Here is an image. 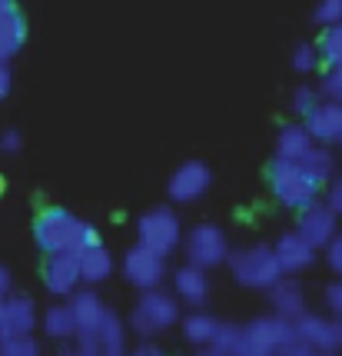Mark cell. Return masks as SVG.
I'll return each instance as SVG.
<instances>
[{
	"label": "cell",
	"instance_id": "cell-1",
	"mask_svg": "<svg viewBox=\"0 0 342 356\" xmlns=\"http://www.w3.org/2000/svg\"><path fill=\"white\" fill-rule=\"evenodd\" d=\"M33 240L47 257H57V253L80 257L83 250L100 247V233L94 223L74 217L70 210H60V207H47L33 220Z\"/></svg>",
	"mask_w": 342,
	"mask_h": 356
},
{
	"label": "cell",
	"instance_id": "cell-2",
	"mask_svg": "<svg viewBox=\"0 0 342 356\" xmlns=\"http://www.w3.org/2000/svg\"><path fill=\"white\" fill-rule=\"evenodd\" d=\"M230 273L236 283H243L249 290H273L282 280V266L276 260V250L269 243H253V247H239L230 253Z\"/></svg>",
	"mask_w": 342,
	"mask_h": 356
},
{
	"label": "cell",
	"instance_id": "cell-3",
	"mask_svg": "<svg viewBox=\"0 0 342 356\" xmlns=\"http://www.w3.org/2000/svg\"><path fill=\"white\" fill-rule=\"evenodd\" d=\"M269 190L273 197L289 207V210H306L312 203H319L323 184H316L309 173L302 170V163H289V160H273L269 163Z\"/></svg>",
	"mask_w": 342,
	"mask_h": 356
},
{
	"label": "cell",
	"instance_id": "cell-4",
	"mask_svg": "<svg viewBox=\"0 0 342 356\" xmlns=\"http://www.w3.org/2000/svg\"><path fill=\"white\" fill-rule=\"evenodd\" d=\"M180 323V300L166 290H150L140 293L133 310H130V330L143 337V340H153L160 333H166L170 326Z\"/></svg>",
	"mask_w": 342,
	"mask_h": 356
},
{
	"label": "cell",
	"instance_id": "cell-5",
	"mask_svg": "<svg viewBox=\"0 0 342 356\" xmlns=\"http://www.w3.org/2000/svg\"><path fill=\"white\" fill-rule=\"evenodd\" d=\"M137 243L160 257H170L176 247H183V223L170 207H153L137 220Z\"/></svg>",
	"mask_w": 342,
	"mask_h": 356
},
{
	"label": "cell",
	"instance_id": "cell-6",
	"mask_svg": "<svg viewBox=\"0 0 342 356\" xmlns=\"http://www.w3.org/2000/svg\"><path fill=\"white\" fill-rule=\"evenodd\" d=\"M183 253H187V264L200 266V270H213V266L230 264V240L223 227L216 223H196L193 230L183 236Z\"/></svg>",
	"mask_w": 342,
	"mask_h": 356
},
{
	"label": "cell",
	"instance_id": "cell-7",
	"mask_svg": "<svg viewBox=\"0 0 342 356\" xmlns=\"http://www.w3.org/2000/svg\"><path fill=\"white\" fill-rule=\"evenodd\" d=\"M123 277L130 286H137L140 293L150 290H163V280H166V257H160L146 247H130L123 257Z\"/></svg>",
	"mask_w": 342,
	"mask_h": 356
},
{
	"label": "cell",
	"instance_id": "cell-8",
	"mask_svg": "<svg viewBox=\"0 0 342 356\" xmlns=\"http://www.w3.org/2000/svg\"><path fill=\"white\" fill-rule=\"evenodd\" d=\"M70 310H74V320H77V350L83 353H94V340H96V330L100 323L107 320V303L94 293V290H77V293L67 300Z\"/></svg>",
	"mask_w": 342,
	"mask_h": 356
},
{
	"label": "cell",
	"instance_id": "cell-9",
	"mask_svg": "<svg viewBox=\"0 0 342 356\" xmlns=\"http://www.w3.org/2000/svg\"><path fill=\"white\" fill-rule=\"evenodd\" d=\"M213 186V173L206 163L200 160H187L173 170L170 184H166V193H170L173 203H196L200 197H206V190Z\"/></svg>",
	"mask_w": 342,
	"mask_h": 356
},
{
	"label": "cell",
	"instance_id": "cell-10",
	"mask_svg": "<svg viewBox=\"0 0 342 356\" xmlns=\"http://www.w3.org/2000/svg\"><path fill=\"white\" fill-rule=\"evenodd\" d=\"M296 340L306 343L316 353H336L339 350V323L336 316H323V313H302L293 323Z\"/></svg>",
	"mask_w": 342,
	"mask_h": 356
},
{
	"label": "cell",
	"instance_id": "cell-11",
	"mask_svg": "<svg viewBox=\"0 0 342 356\" xmlns=\"http://www.w3.org/2000/svg\"><path fill=\"white\" fill-rule=\"evenodd\" d=\"M33 326H37V307L31 296L14 293L0 303V343L33 337Z\"/></svg>",
	"mask_w": 342,
	"mask_h": 356
},
{
	"label": "cell",
	"instance_id": "cell-12",
	"mask_svg": "<svg viewBox=\"0 0 342 356\" xmlns=\"http://www.w3.org/2000/svg\"><path fill=\"white\" fill-rule=\"evenodd\" d=\"M296 233L302 236V240H309L316 250H326L336 236H339V217L329 210L326 203H312V207H306L302 213H299V220H296Z\"/></svg>",
	"mask_w": 342,
	"mask_h": 356
},
{
	"label": "cell",
	"instance_id": "cell-13",
	"mask_svg": "<svg viewBox=\"0 0 342 356\" xmlns=\"http://www.w3.org/2000/svg\"><path fill=\"white\" fill-rule=\"evenodd\" d=\"M80 257L74 253H57V257H47L44 264V286H47L53 296H70L80 290Z\"/></svg>",
	"mask_w": 342,
	"mask_h": 356
},
{
	"label": "cell",
	"instance_id": "cell-14",
	"mask_svg": "<svg viewBox=\"0 0 342 356\" xmlns=\"http://www.w3.org/2000/svg\"><path fill=\"white\" fill-rule=\"evenodd\" d=\"M273 250H276V260L282 266V277H299L302 270H309L316 264V253H319L309 240H302L296 230L282 233L280 240L273 243Z\"/></svg>",
	"mask_w": 342,
	"mask_h": 356
},
{
	"label": "cell",
	"instance_id": "cell-15",
	"mask_svg": "<svg viewBox=\"0 0 342 356\" xmlns=\"http://www.w3.org/2000/svg\"><path fill=\"white\" fill-rule=\"evenodd\" d=\"M243 330H246V337H253L259 346H266L269 353H276V356H280L289 343H296L293 323H289V320H282V316H276V313L256 316V320H253V323H246Z\"/></svg>",
	"mask_w": 342,
	"mask_h": 356
},
{
	"label": "cell",
	"instance_id": "cell-16",
	"mask_svg": "<svg viewBox=\"0 0 342 356\" xmlns=\"http://www.w3.org/2000/svg\"><path fill=\"white\" fill-rule=\"evenodd\" d=\"M306 130L312 134V140L319 147H342V104H332V100H323V107L306 120Z\"/></svg>",
	"mask_w": 342,
	"mask_h": 356
},
{
	"label": "cell",
	"instance_id": "cell-17",
	"mask_svg": "<svg viewBox=\"0 0 342 356\" xmlns=\"http://www.w3.org/2000/svg\"><path fill=\"white\" fill-rule=\"evenodd\" d=\"M173 296L187 307H203L206 296H210V277L206 270L193 264H183L176 273H173Z\"/></svg>",
	"mask_w": 342,
	"mask_h": 356
},
{
	"label": "cell",
	"instance_id": "cell-18",
	"mask_svg": "<svg viewBox=\"0 0 342 356\" xmlns=\"http://www.w3.org/2000/svg\"><path fill=\"white\" fill-rule=\"evenodd\" d=\"M269 303H273V313L296 323L302 313H306V290L296 277H282L273 290H269Z\"/></svg>",
	"mask_w": 342,
	"mask_h": 356
},
{
	"label": "cell",
	"instance_id": "cell-19",
	"mask_svg": "<svg viewBox=\"0 0 342 356\" xmlns=\"http://www.w3.org/2000/svg\"><path fill=\"white\" fill-rule=\"evenodd\" d=\"M316 147L312 134L306 124H286L276 137V160H289V163H302V156Z\"/></svg>",
	"mask_w": 342,
	"mask_h": 356
},
{
	"label": "cell",
	"instance_id": "cell-20",
	"mask_svg": "<svg viewBox=\"0 0 342 356\" xmlns=\"http://www.w3.org/2000/svg\"><path fill=\"white\" fill-rule=\"evenodd\" d=\"M94 356H130V350H126V326L113 310L107 313V320L96 330Z\"/></svg>",
	"mask_w": 342,
	"mask_h": 356
},
{
	"label": "cell",
	"instance_id": "cell-21",
	"mask_svg": "<svg viewBox=\"0 0 342 356\" xmlns=\"http://www.w3.org/2000/svg\"><path fill=\"white\" fill-rule=\"evenodd\" d=\"M113 257H110V250L100 243V247H90L80 253V280L87 283V286H96V283H107L113 277Z\"/></svg>",
	"mask_w": 342,
	"mask_h": 356
},
{
	"label": "cell",
	"instance_id": "cell-22",
	"mask_svg": "<svg viewBox=\"0 0 342 356\" xmlns=\"http://www.w3.org/2000/svg\"><path fill=\"white\" fill-rule=\"evenodd\" d=\"M40 326L53 343H67V340H77V320H74V310L70 303H53L44 310L40 316Z\"/></svg>",
	"mask_w": 342,
	"mask_h": 356
},
{
	"label": "cell",
	"instance_id": "cell-23",
	"mask_svg": "<svg viewBox=\"0 0 342 356\" xmlns=\"http://www.w3.org/2000/svg\"><path fill=\"white\" fill-rule=\"evenodd\" d=\"M180 330H183V340L189 343V346H200V350H210L213 346V340H216V330H219V320L216 316H210V313H189V316H183L180 320Z\"/></svg>",
	"mask_w": 342,
	"mask_h": 356
},
{
	"label": "cell",
	"instance_id": "cell-24",
	"mask_svg": "<svg viewBox=\"0 0 342 356\" xmlns=\"http://www.w3.org/2000/svg\"><path fill=\"white\" fill-rule=\"evenodd\" d=\"M27 40V24H24V17L10 10V14L0 17V63H7L10 57L20 54V47Z\"/></svg>",
	"mask_w": 342,
	"mask_h": 356
},
{
	"label": "cell",
	"instance_id": "cell-25",
	"mask_svg": "<svg viewBox=\"0 0 342 356\" xmlns=\"http://www.w3.org/2000/svg\"><path fill=\"white\" fill-rule=\"evenodd\" d=\"M302 170L309 173L316 184H323V186H329L332 180H336V156H332V150L329 147H312L309 154L302 156Z\"/></svg>",
	"mask_w": 342,
	"mask_h": 356
},
{
	"label": "cell",
	"instance_id": "cell-26",
	"mask_svg": "<svg viewBox=\"0 0 342 356\" xmlns=\"http://www.w3.org/2000/svg\"><path fill=\"white\" fill-rule=\"evenodd\" d=\"M319 57L329 63V70L342 67V24L339 27L323 31V40H319Z\"/></svg>",
	"mask_w": 342,
	"mask_h": 356
},
{
	"label": "cell",
	"instance_id": "cell-27",
	"mask_svg": "<svg viewBox=\"0 0 342 356\" xmlns=\"http://www.w3.org/2000/svg\"><path fill=\"white\" fill-rule=\"evenodd\" d=\"M323 107V93L312 90V87H299V90L293 93V110L296 117H302V120H309L316 110Z\"/></svg>",
	"mask_w": 342,
	"mask_h": 356
},
{
	"label": "cell",
	"instance_id": "cell-28",
	"mask_svg": "<svg viewBox=\"0 0 342 356\" xmlns=\"http://www.w3.org/2000/svg\"><path fill=\"white\" fill-rule=\"evenodd\" d=\"M239 337H243V326H236V323H219L216 340H213V346H210V350H216V353H223V356H233V350H236V343H239Z\"/></svg>",
	"mask_w": 342,
	"mask_h": 356
},
{
	"label": "cell",
	"instance_id": "cell-29",
	"mask_svg": "<svg viewBox=\"0 0 342 356\" xmlns=\"http://www.w3.org/2000/svg\"><path fill=\"white\" fill-rule=\"evenodd\" d=\"M319 47H312V44H299L293 50V70L296 74H312L316 67H319Z\"/></svg>",
	"mask_w": 342,
	"mask_h": 356
},
{
	"label": "cell",
	"instance_id": "cell-30",
	"mask_svg": "<svg viewBox=\"0 0 342 356\" xmlns=\"http://www.w3.org/2000/svg\"><path fill=\"white\" fill-rule=\"evenodd\" d=\"M316 24L319 27H339L342 24V0H319V7H316Z\"/></svg>",
	"mask_w": 342,
	"mask_h": 356
},
{
	"label": "cell",
	"instance_id": "cell-31",
	"mask_svg": "<svg viewBox=\"0 0 342 356\" xmlns=\"http://www.w3.org/2000/svg\"><path fill=\"white\" fill-rule=\"evenodd\" d=\"M0 356H40V346L33 337H24V340L0 343Z\"/></svg>",
	"mask_w": 342,
	"mask_h": 356
},
{
	"label": "cell",
	"instance_id": "cell-32",
	"mask_svg": "<svg viewBox=\"0 0 342 356\" xmlns=\"http://www.w3.org/2000/svg\"><path fill=\"white\" fill-rule=\"evenodd\" d=\"M323 100H332V104H342V67L336 70H329L326 77H323Z\"/></svg>",
	"mask_w": 342,
	"mask_h": 356
},
{
	"label": "cell",
	"instance_id": "cell-33",
	"mask_svg": "<svg viewBox=\"0 0 342 356\" xmlns=\"http://www.w3.org/2000/svg\"><path fill=\"white\" fill-rule=\"evenodd\" d=\"M233 356H276V353H269L266 346H259V343L253 340V337H246V330H243V337H239V343H236Z\"/></svg>",
	"mask_w": 342,
	"mask_h": 356
},
{
	"label": "cell",
	"instance_id": "cell-34",
	"mask_svg": "<svg viewBox=\"0 0 342 356\" xmlns=\"http://www.w3.org/2000/svg\"><path fill=\"white\" fill-rule=\"evenodd\" d=\"M326 307L336 320H342V280H336V283L326 286Z\"/></svg>",
	"mask_w": 342,
	"mask_h": 356
},
{
	"label": "cell",
	"instance_id": "cell-35",
	"mask_svg": "<svg viewBox=\"0 0 342 356\" xmlns=\"http://www.w3.org/2000/svg\"><path fill=\"white\" fill-rule=\"evenodd\" d=\"M323 203H326L336 217H342V177H336V180L326 186V200Z\"/></svg>",
	"mask_w": 342,
	"mask_h": 356
},
{
	"label": "cell",
	"instance_id": "cell-36",
	"mask_svg": "<svg viewBox=\"0 0 342 356\" xmlns=\"http://www.w3.org/2000/svg\"><path fill=\"white\" fill-rule=\"evenodd\" d=\"M326 264H329V270H332V273L342 280V233L326 247Z\"/></svg>",
	"mask_w": 342,
	"mask_h": 356
},
{
	"label": "cell",
	"instance_id": "cell-37",
	"mask_svg": "<svg viewBox=\"0 0 342 356\" xmlns=\"http://www.w3.org/2000/svg\"><path fill=\"white\" fill-rule=\"evenodd\" d=\"M20 147H24V140H20L17 130H3L0 134V154H17Z\"/></svg>",
	"mask_w": 342,
	"mask_h": 356
},
{
	"label": "cell",
	"instance_id": "cell-38",
	"mask_svg": "<svg viewBox=\"0 0 342 356\" xmlns=\"http://www.w3.org/2000/svg\"><path fill=\"white\" fill-rule=\"evenodd\" d=\"M130 356H166V353H163V346H156L153 340H143L130 350Z\"/></svg>",
	"mask_w": 342,
	"mask_h": 356
},
{
	"label": "cell",
	"instance_id": "cell-39",
	"mask_svg": "<svg viewBox=\"0 0 342 356\" xmlns=\"http://www.w3.org/2000/svg\"><path fill=\"white\" fill-rule=\"evenodd\" d=\"M7 296H14V277H10L7 266H0V303H3Z\"/></svg>",
	"mask_w": 342,
	"mask_h": 356
},
{
	"label": "cell",
	"instance_id": "cell-40",
	"mask_svg": "<svg viewBox=\"0 0 342 356\" xmlns=\"http://www.w3.org/2000/svg\"><path fill=\"white\" fill-rule=\"evenodd\" d=\"M280 356H316V350H309V346H306V343H289V346H286V350H282Z\"/></svg>",
	"mask_w": 342,
	"mask_h": 356
},
{
	"label": "cell",
	"instance_id": "cell-41",
	"mask_svg": "<svg viewBox=\"0 0 342 356\" xmlns=\"http://www.w3.org/2000/svg\"><path fill=\"white\" fill-rule=\"evenodd\" d=\"M10 83H14V77H10V67H7V63H0V100L10 93Z\"/></svg>",
	"mask_w": 342,
	"mask_h": 356
},
{
	"label": "cell",
	"instance_id": "cell-42",
	"mask_svg": "<svg viewBox=\"0 0 342 356\" xmlns=\"http://www.w3.org/2000/svg\"><path fill=\"white\" fill-rule=\"evenodd\" d=\"M10 10H14V0H0V17L10 14Z\"/></svg>",
	"mask_w": 342,
	"mask_h": 356
},
{
	"label": "cell",
	"instance_id": "cell-43",
	"mask_svg": "<svg viewBox=\"0 0 342 356\" xmlns=\"http://www.w3.org/2000/svg\"><path fill=\"white\" fill-rule=\"evenodd\" d=\"M60 356H94V353H83V350H77V346H74V350H63Z\"/></svg>",
	"mask_w": 342,
	"mask_h": 356
},
{
	"label": "cell",
	"instance_id": "cell-44",
	"mask_svg": "<svg viewBox=\"0 0 342 356\" xmlns=\"http://www.w3.org/2000/svg\"><path fill=\"white\" fill-rule=\"evenodd\" d=\"M196 356H223V353H216V350H200Z\"/></svg>",
	"mask_w": 342,
	"mask_h": 356
},
{
	"label": "cell",
	"instance_id": "cell-45",
	"mask_svg": "<svg viewBox=\"0 0 342 356\" xmlns=\"http://www.w3.org/2000/svg\"><path fill=\"white\" fill-rule=\"evenodd\" d=\"M339 323V353H342V320H336Z\"/></svg>",
	"mask_w": 342,
	"mask_h": 356
},
{
	"label": "cell",
	"instance_id": "cell-46",
	"mask_svg": "<svg viewBox=\"0 0 342 356\" xmlns=\"http://www.w3.org/2000/svg\"><path fill=\"white\" fill-rule=\"evenodd\" d=\"M316 356H336V353H316Z\"/></svg>",
	"mask_w": 342,
	"mask_h": 356
},
{
	"label": "cell",
	"instance_id": "cell-47",
	"mask_svg": "<svg viewBox=\"0 0 342 356\" xmlns=\"http://www.w3.org/2000/svg\"><path fill=\"white\" fill-rule=\"evenodd\" d=\"M0 193H3V180H0Z\"/></svg>",
	"mask_w": 342,
	"mask_h": 356
}]
</instances>
